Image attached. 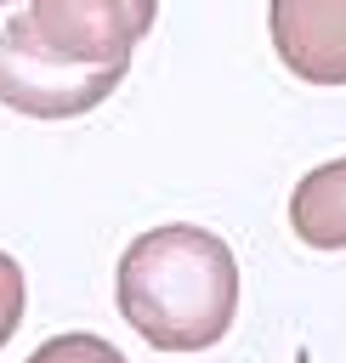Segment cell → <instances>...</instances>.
I'll list each match as a JSON object with an SVG mask.
<instances>
[{"label":"cell","mask_w":346,"mask_h":363,"mask_svg":"<svg viewBox=\"0 0 346 363\" xmlns=\"http://www.w3.org/2000/svg\"><path fill=\"white\" fill-rule=\"evenodd\" d=\"M159 0H0V102L74 119L108 102Z\"/></svg>","instance_id":"1"},{"label":"cell","mask_w":346,"mask_h":363,"mask_svg":"<svg viewBox=\"0 0 346 363\" xmlns=\"http://www.w3.org/2000/svg\"><path fill=\"white\" fill-rule=\"evenodd\" d=\"M119 312L159 352H204L233 329L238 261L210 227H147L119 255Z\"/></svg>","instance_id":"2"},{"label":"cell","mask_w":346,"mask_h":363,"mask_svg":"<svg viewBox=\"0 0 346 363\" xmlns=\"http://www.w3.org/2000/svg\"><path fill=\"white\" fill-rule=\"evenodd\" d=\"M278 62L306 85H346V0H272Z\"/></svg>","instance_id":"3"},{"label":"cell","mask_w":346,"mask_h":363,"mask_svg":"<svg viewBox=\"0 0 346 363\" xmlns=\"http://www.w3.org/2000/svg\"><path fill=\"white\" fill-rule=\"evenodd\" d=\"M289 227L312 250H346V159H329L295 182Z\"/></svg>","instance_id":"4"},{"label":"cell","mask_w":346,"mask_h":363,"mask_svg":"<svg viewBox=\"0 0 346 363\" xmlns=\"http://www.w3.org/2000/svg\"><path fill=\"white\" fill-rule=\"evenodd\" d=\"M28 363H125V352L119 346H108L102 335H51Z\"/></svg>","instance_id":"5"},{"label":"cell","mask_w":346,"mask_h":363,"mask_svg":"<svg viewBox=\"0 0 346 363\" xmlns=\"http://www.w3.org/2000/svg\"><path fill=\"white\" fill-rule=\"evenodd\" d=\"M23 301H28V284H23V267L0 250V346L17 335L23 323Z\"/></svg>","instance_id":"6"},{"label":"cell","mask_w":346,"mask_h":363,"mask_svg":"<svg viewBox=\"0 0 346 363\" xmlns=\"http://www.w3.org/2000/svg\"><path fill=\"white\" fill-rule=\"evenodd\" d=\"M295 363H312V352H306V346H301V352H295Z\"/></svg>","instance_id":"7"}]
</instances>
